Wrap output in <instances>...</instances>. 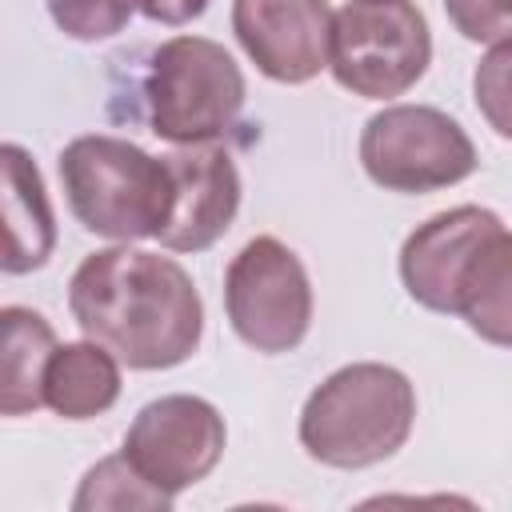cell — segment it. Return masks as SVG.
<instances>
[{
  "label": "cell",
  "mask_w": 512,
  "mask_h": 512,
  "mask_svg": "<svg viewBox=\"0 0 512 512\" xmlns=\"http://www.w3.org/2000/svg\"><path fill=\"white\" fill-rule=\"evenodd\" d=\"M68 308L88 340L140 372L184 364L204 332V300L192 276L172 256L128 244L80 260Z\"/></svg>",
  "instance_id": "1"
},
{
  "label": "cell",
  "mask_w": 512,
  "mask_h": 512,
  "mask_svg": "<svg viewBox=\"0 0 512 512\" xmlns=\"http://www.w3.org/2000/svg\"><path fill=\"white\" fill-rule=\"evenodd\" d=\"M416 420L412 380L376 360L336 368L300 412V444L328 468H372L396 456Z\"/></svg>",
  "instance_id": "2"
},
{
  "label": "cell",
  "mask_w": 512,
  "mask_h": 512,
  "mask_svg": "<svg viewBox=\"0 0 512 512\" xmlns=\"http://www.w3.org/2000/svg\"><path fill=\"white\" fill-rule=\"evenodd\" d=\"M60 184L72 216L104 240L132 244L160 236L172 216L176 184L164 156H148L120 136H76L60 152Z\"/></svg>",
  "instance_id": "3"
},
{
  "label": "cell",
  "mask_w": 512,
  "mask_h": 512,
  "mask_svg": "<svg viewBox=\"0 0 512 512\" xmlns=\"http://www.w3.org/2000/svg\"><path fill=\"white\" fill-rule=\"evenodd\" d=\"M244 96L240 64L208 36H172L152 52L144 80L148 124L168 144H208L224 136L240 120Z\"/></svg>",
  "instance_id": "4"
},
{
  "label": "cell",
  "mask_w": 512,
  "mask_h": 512,
  "mask_svg": "<svg viewBox=\"0 0 512 512\" xmlns=\"http://www.w3.org/2000/svg\"><path fill=\"white\" fill-rule=\"evenodd\" d=\"M428 60V20L412 0H348L336 12L328 68L352 96H404L424 76Z\"/></svg>",
  "instance_id": "5"
},
{
  "label": "cell",
  "mask_w": 512,
  "mask_h": 512,
  "mask_svg": "<svg viewBox=\"0 0 512 512\" xmlns=\"http://www.w3.org/2000/svg\"><path fill=\"white\" fill-rule=\"evenodd\" d=\"M360 164L384 192H436L476 172V144L440 108L392 104L360 132Z\"/></svg>",
  "instance_id": "6"
},
{
  "label": "cell",
  "mask_w": 512,
  "mask_h": 512,
  "mask_svg": "<svg viewBox=\"0 0 512 512\" xmlns=\"http://www.w3.org/2000/svg\"><path fill=\"white\" fill-rule=\"evenodd\" d=\"M224 308L248 348L292 352L312 328V284L300 256L276 236L248 240L224 272Z\"/></svg>",
  "instance_id": "7"
},
{
  "label": "cell",
  "mask_w": 512,
  "mask_h": 512,
  "mask_svg": "<svg viewBox=\"0 0 512 512\" xmlns=\"http://www.w3.org/2000/svg\"><path fill=\"white\" fill-rule=\"evenodd\" d=\"M224 416L204 396L172 392L136 412L124 432V456L132 468L156 484L160 492L176 496L200 484L224 456Z\"/></svg>",
  "instance_id": "8"
},
{
  "label": "cell",
  "mask_w": 512,
  "mask_h": 512,
  "mask_svg": "<svg viewBox=\"0 0 512 512\" xmlns=\"http://www.w3.org/2000/svg\"><path fill=\"white\" fill-rule=\"evenodd\" d=\"M336 12L328 0H232V32L276 84H304L328 68Z\"/></svg>",
  "instance_id": "9"
},
{
  "label": "cell",
  "mask_w": 512,
  "mask_h": 512,
  "mask_svg": "<svg viewBox=\"0 0 512 512\" xmlns=\"http://www.w3.org/2000/svg\"><path fill=\"white\" fill-rule=\"evenodd\" d=\"M500 228H504L500 216L480 204H460V208L428 216L400 248V280H404L408 296L416 304H424L428 312L456 316L460 284H464L476 252Z\"/></svg>",
  "instance_id": "10"
},
{
  "label": "cell",
  "mask_w": 512,
  "mask_h": 512,
  "mask_svg": "<svg viewBox=\"0 0 512 512\" xmlns=\"http://www.w3.org/2000/svg\"><path fill=\"white\" fill-rule=\"evenodd\" d=\"M172 168L176 200L172 216L160 228L168 252H204L212 248L240 212V172L220 144H176L164 156Z\"/></svg>",
  "instance_id": "11"
},
{
  "label": "cell",
  "mask_w": 512,
  "mask_h": 512,
  "mask_svg": "<svg viewBox=\"0 0 512 512\" xmlns=\"http://www.w3.org/2000/svg\"><path fill=\"white\" fill-rule=\"evenodd\" d=\"M0 164H4V272L20 276L48 264L56 248V220L32 156L20 144H4Z\"/></svg>",
  "instance_id": "12"
},
{
  "label": "cell",
  "mask_w": 512,
  "mask_h": 512,
  "mask_svg": "<svg viewBox=\"0 0 512 512\" xmlns=\"http://www.w3.org/2000/svg\"><path fill=\"white\" fill-rule=\"evenodd\" d=\"M120 400V360L96 344H60L48 360L44 404L64 420H92Z\"/></svg>",
  "instance_id": "13"
},
{
  "label": "cell",
  "mask_w": 512,
  "mask_h": 512,
  "mask_svg": "<svg viewBox=\"0 0 512 512\" xmlns=\"http://www.w3.org/2000/svg\"><path fill=\"white\" fill-rule=\"evenodd\" d=\"M4 328V388H0V412L4 416H24L44 404V376L48 360L60 348L52 324L20 304H8L0 312Z\"/></svg>",
  "instance_id": "14"
},
{
  "label": "cell",
  "mask_w": 512,
  "mask_h": 512,
  "mask_svg": "<svg viewBox=\"0 0 512 512\" xmlns=\"http://www.w3.org/2000/svg\"><path fill=\"white\" fill-rule=\"evenodd\" d=\"M464 324L496 344L512 348V232L500 228L488 236V244L476 252L464 284H460V308Z\"/></svg>",
  "instance_id": "15"
},
{
  "label": "cell",
  "mask_w": 512,
  "mask_h": 512,
  "mask_svg": "<svg viewBox=\"0 0 512 512\" xmlns=\"http://www.w3.org/2000/svg\"><path fill=\"white\" fill-rule=\"evenodd\" d=\"M172 500L176 496H168V492H160L156 484H148L136 468H132V460L124 456V452H116V456H104L100 464H92L88 472H84V480H80V488H76V496H72V508L76 512H88V508H116V512H136V508H172Z\"/></svg>",
  "instance_id": "16"
},
{
  "label": "cell",
  "mask_w": 512,
  "mask_h": 512,
  "mask_svg": "<svg viewBox=\"0 0 512 512\" xmlns=\"http://www.w3.org/2000/svg\"><path fill=\"white\" fill-rule=\"evenodd\" d=\"M472 100L500 140H512V40L492 44V52L472 72Z\"/></svg>",
  "instance_id": "17"
},
{
  "label": "cell",
  "mask_w": 512,
  "mask_h": 512,
  "mask_svg": "<svg viewBox=\"0 0 512 512\" xmlns=\"http://www.w3.org/2000/svg\"><path fill=\"white\" fill-rule=\"evenodd\" d=\"M132 8H136V0H48L52 24L64 36L84 40V44L124 32Z\"/></svg>",
  "instance_id": "18"
},
{
  "label": "cell",
  "mask_w": 512,
  "mask_h": 512,
  "mask_svg": "<svg viewBox=\"0 0 512 512\" xmlns=\"http://www.w3.org/2000/svg\"><path fill=\"white\" fill-rule=\"evenodd\" d=\"M452 28L472 44L512 40V0H444Z\"/></svg>",
  "instance_id": "19"
},
{
  "label": "cell",
  "mask_w": 512,
  "mask_h": 512,
  "mask_svg": "<svg viewBox=\"0 0 512 512\" xmlns=\"http://www.w3.org/2000/svg\"><path fill=\"white\" fill-rule=\"evenodd\" d=\"M136 8L160 24H188L208 8V0H136Z\"/></svg>",
  "instance_id": "20"
}]
</instances>
